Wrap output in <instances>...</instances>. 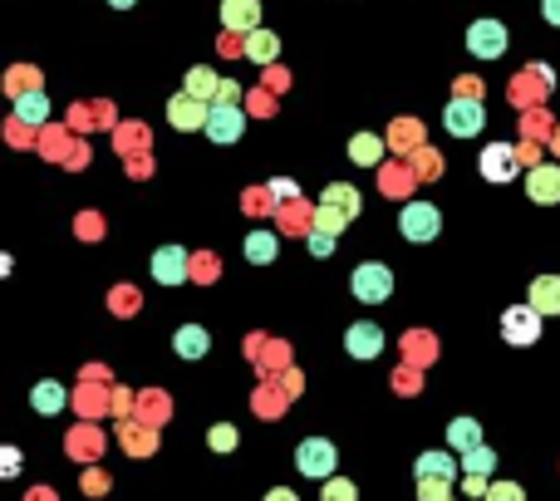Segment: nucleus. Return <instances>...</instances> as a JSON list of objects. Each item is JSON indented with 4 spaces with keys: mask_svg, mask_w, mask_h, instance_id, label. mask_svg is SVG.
<instances>
[{
    "mask_svg": "<svg viewBox=\"0 0 560 501\" xmlns=\"http://www.w3.org/2000/svg\"><path fill=\"white\" fill-rule=\"evenodd\" d=\"M15 118H20V123H45V118H50V99H45L40 89L15 94Z\"/></svg>",
    "mask_w": 560,
    "mask_h": 501,
    "instance_id": "b1692460",
    "label": "nucleus"
},
{
    "mask_svg": "<svg viewBox=\"0 0 560 501\" xmlns=\"http://www.w3.org/2000/svg\"><path fill=\"white\" fill-rule=\"evenodd\" d=\"M526 197L531 202H541V207H551L560 202V167L556 163H536L526 172Z\"/></svg>",
    "mask_w": 560,
    "mask_h": 501,
    "instance_id": "9d476101",
    "label": "nucleus"
},
{
    "mask_svg": "<svg viewBox=\"0 0 560 501\" xmlns=\"http://www.w3.org/2000/svg\"><path fill=\"white\" fill-rule=\"evenodd\" d=\"M452 482H418V501H448Z\"/></svg>",
    "mask_w": 560,
    "mask_h": 501,
    "instance_id": "2f4dec72",
    "label": "nucleus"
},
{
    "mask_svg": "<svg viewBox=\"0 0 560 501\" xmlns=\"http://www.w3.org/2000/svg\"><path fill=\"white\" fill-rule=\"evenodd\" d=\"M113 10H133V5H138V0H109Z\"/></svg>",
    "mask_w": 560,
    "mask_h": 501,
    "instance_id": "c9c22d12",
    "label": "nucleus"
},
{
    "mask_svg": "<svg viewBox=\"0 0 560 501\" xmlns=\"http://www.w3.org/2000/svg\"><path fill=\"white\" fill-rule=\"evenodd\" d=\"M462 472H482V477H492V472H497V452H492V447H472V452H462Z\"/></svg>",
    "mask_w": 560,
    "mask_h": 501,
    "instance_id": "393cba45",
    "label": "nucleus"
},
{
    "mask_svg": "<svg viewBox=\"0 0 560 501\" xmlns=\"http://www.w3.org/2000/svg\"><path fill=\"white\" fill-rule=\"evenodd\" d=\"M541 15H546V25H560V0H541Z\"/></svg>",
    "mask_w": 560,
    "mask_h": 501,
    "instance_id": "72a5a7b5",
    "label": "nucleus"
},
{
    "mask_svg": "<svg viewBox=\"0 0 560 501\" xmlns=\"http://www.w3.org/2000/svg\"><path fill=\"white\" fill-rule=\"evenodd\" d=\"M482 177L487 182H511L516 177V148L511 143H487L482 148Z\"/></svg>",
    "mask_w": 560,
    "mask_h": 501,
    "instance_id": "f8f14e48",
    "label": "nucleus"
},
{
    "mask_svg": "<svg viewBox=\"0 0 560 501\" xmlns=\"http://www.w3.org/2000/svg\"><path fill=\"white\" fill-rule=\"evenodd\" d=\"M413 472H418V482H452L457 477V457L452 452H423L413 462Z\"/></svg>",
    "mask_w": 560,
    "mask_h": 501,
    "instance_id": "2eb2a0df",
    "label": "nucleus"
},
{
    "mask_svg": "<svg viewBox=\"0 0 560 501\" xmlns=\"http://www.w3.org/2000/svg\"><path fill=\"white\" fill-rule=\"evenodd\" d=\"M339 467V447L330 438H305L295 447V472L300 477H315V482H330Z\"/></svg>",
    "mask_w": 560,
    "mask_h": 501,
    "instance_id": "f257e3e1",
    "label": "nucleus"
},
{
    "mask_svg": "<svg viewBox=\"0 0 560 501\" xmlns=\"http://www.w3.org/2000/svg\"><path fill=\"white\" fill-rule=\"evenodd\" d=\"M448 443L457 447V452L482 447V423H477V418H452V423H448Z\"/></svg>",
    "mask_w": 560,
    "mask_h": 501,
    "instance_id": "5701e85b",
    "label": "nucleus"
},
{
    "mask_svg": "<svg viewBox=\"0 0 560 501\" xmlns=\"http://www.w3.org/2000/svg\"><path fill=\"white\" fill-rule=\"evenodd\" d=\"M482 501H526V487H516V482H492V492Z\"/></svg>",
    "mask_w": 560,
    "mask_h": 501,
    "instance_id": "c756f323",
    "label": "nucleus"
},
{
    "mask_svg": "<svg viewBox=\"0 0 560 501\" xmlns=\"http://www.w3.org/2000/svg\"><path fill=\"white\" fill-rule=\"evenodd\" d=\"M241 55L251 59V64H276V55H280L276 30H251V35H246V45H241Z\"/></svg>",
    "mask_w": 560,
    "mask_h": 501,
    "instance_id": "a211bd4d",
    "label": "nucleus"
},
{
    "mask_svg": "<svg viewBox=\"0 0 560 501\" xmlns=\"http://www.w3.org/2000/svg\"><path fill=\"white\" fill-rule=\"evenodd\" d=\"M266 501H300L290 487H276V492H266Z\"/></svg>",
    "mask_w": 560,
    "mask_h": 501,
    "instance_id": "f704fd0d",
    "label": "nucleus"
},
{
    "mask_svg": "<svg viewBox=\"0 0 560 501\" xmlns=\"http://www.w3.org/2000/svg\"><path fill=\"white\" fill-rule=\"evenodd\" d=\"M349 158L359 167H379L384 163V138L379 133H354L349 138Z\"/></svg>",
    "mask_w": 560,
    "mask_h": 501,
    "instance_id": "aec40b11",
    "label": "nucleus"
},
{
    "mask_svg": "<svg viewBox=\"0 0 560 501\" xmlns=\"http://www.w3.org/2000/svg\"><path fill=\"white\" fill-rule=\"evenodd\" d=\"M207 447H212V452H236V447H241V433H236L231 423H212V433H207Z\"/></svg>",
    "mask_w": 560,
    "mask_h": 501,
    "instance_id": "a878e982",
    "label": "nucleus"
},
{
    "mask_svg": "<svg viewBox=\"0 0 560 501\" xmlns=\"http://www.w3.org/2000/svg\"><path fill=\"white\" fill-rule=\"evenodd\" d=\"M236 99H241V84L222 79V89H217V99H212V104H236Z\"/></svg>",
    "mask_w": 560,
    "mask_h": 501,
    "instance_id": "473e14b6",
    "label": "nucleus"
},
{
    "mask_svg": "<svg viewBox=\"0 0 560 501\" xmlns=\"http://www.w3.org/2000/svg\"><path fill=\"white\" fill-rule=\"evenodd\" d=\"M325 207H339L344 217H359V212H364V197H359L349 182H330V187H325Z\"/></svg>",
    "mask_w": 560,
    "mask_h": 501,
    "instance_id": "4be33fe9",
    "label": "nucleus"
},
{
    "mask_svg": "<svg viewBox=\"0 0 560 501\" xmlns=\"http://www.w3.org/2000/svg\"><path fill=\"white\" fill-rule=\"evenodd\" d=\"M320 501H359V487H354L349 477H330L325 492H320Z\"/></svg>",
    "mask_w": 560,
    "mask_h": 501,
    "instance_id": "cd10ccee",
    "label": "nucleus"
},
{
    "mask_svg": "<svg viewBox=\"0 0 560 501\" xmlns=\"http://www.w3.org/2000/svg\"><path fill=\"white\" fill-rule=\"evenodd\" d=\"M398 231H403V241H433L443 231V212L433 202H408L398 212Z\"/></svg>",
    "mask_w": 560,
    "mask_h": 501,
    "instance_id": "39448f33",
    "label": "nucleus"
},
{
    "mask_svg": "<svg viewBox=\"0 0 560 501\" xmlns=\"http://www.w3.org/2000/svg\"><path fill=\"white\" fill-rule=\"evenodd\" d=\"M393 290V271L384 261H364V266H354V276H349V295L354 300H364V305H384Z\"/></svg>",
    "mask_w": 560,
    "mask_h": 501,
    "instance_id": "7ed1b4c3",
    "label": "nucleus"
},
{
    "mask_svg": "<svg viewBox=\"0 0 560 501\" xmlns=\"http://www.w3.org/2000/svg\"><path fill=\"white\" fill-rule=\"evenodd\" d=\"M541 320H546L541 310H531V305H511V310L502 315V339L526 349V344H536V339H541Z\"/></svg>",
    "mask_w": 560,
    "mask_h": 501,
    "instance_id": "423d86ee",
    "label": "nucleus"
},
{
    "mask_svg": "<svg viewBox=\"0 0 560 501\" xmlns=\"http://www.w3.org/2000/svg\"><path fill=\"white\" fill-rule=\"evenodd\" d=\"M187 251L182 246H158L153 251V276H158V285H182L187 280Z\"/></svg>",
    "mask_w": 560,
    "mask_h": 501,
    "instance_id": "9b49d317",
    "label": "nucleus"
},
{
    "mask_svg": "<svg viewBox=\"0 0 560 501\" xmlns=\"http://www.w3.org/2000/svg\"><path fill=\"white\" fill-rule=\"evenodd\" d=\"M207 118H212V104H202V99H192V94H172L168 99V123L182 128V133L207 128Z\"/></svg>",
    "mask_w": 560,
    "mask_h": 501,
    "instance_id": "1a4fd4ad",
    "label": "nucleus"
},
{
    "mask_svg": "<svg viewBox=\"0 0 560 501\" xmlns=\"http://www.w3.org/2000/svg\"><path fill=\"white\" fill-rule=\"evenodd\" d=\"M531 310H541V315H560V276H536L531 280V300H526Z\"/></svg>",
    "mask_w": 560,
    "mask_h": 501,
    "instance_id": "f3484780",
    "label": "nucleus"
},
{
    "mask_svg": "<svg viewBox=\"0 0 560 501\" xmlns=\"http://www.w3.org/2000/svg\"><path fill=\"white\" fill-rule=\"evenodd\" d=\"M222 25L236 35L261 30V0H222Z\"/></svg>",
    "mask_w": 560,
    "mask_h": 501,
    "instance_id": "ddd939ff",
    "label": "nucleus"
},
{
    "mask_svg": "<svg viewBox=\"0 0 560 501\" xmlns=\"http://www.w3.org/2000/svg\"><path fill=\"white\" fill-rule=\"evenodd\" d=\"M384 344H389V339H384V330H379L374 320H354V325L344 330V349H349L354 359H379Z\"/></svg>",
    "mask_w": 560,
    "mask_h": 501,
    "instance_id": "6e6552de",
    "label": "nucleus"
},
{
    "mask_svg": "<svg viewBox=\"0 0 560 501\" xmlns=\"http://www.w3.org/2000/svg\"><path fill=\"white\" fill-rule=\"evenodd\" d=\"M506 25L497 20V15H482V20H472L467 25V50L477 59H502L506 55Z\"/></svg>",
    "mask_w": 560,
    "mask_h": 501,
    "instance_id": "20e7f679",
    "label": "nucleus"
},
{
    "mask_svg": "<svg viewBox=\"0 0 560 501\" xmlns=\"http://www.w3.org/2000/svg\"><path fill=\"white\" fill-rule=\"evenodd\" d=\"M172 349H177V359H207L212 354V334L202 325H182L172 334Z\"/></svg>",
    "mask_w": 560,
    "mask_h": 501,
    "instance_id": "4468645a",
    "label": "nucleus"
},
{
    "mask_svg": "<svg viewBox=\"0 0 560 501\" xmlns=\"http://www.w3.org/2000/svg\"><path fill=\"white\" fill-rule=\"evenodd\" d=\"M64 384H55V379H45V384H35L30 389V408L40 413V418H55V413H64Z\"/></svg>",
    "mask_w": 560,
    "mask_h": 501,
    "instance_id": "dca6fc26",
    "label": "nucleus"
},
{
    "mask_svg": "<svg viewBox=\"0 0 560 501\" xmlns=\"http://www.w3.org/2000/svg\"><path fill=\"white\" fill-rule=\"evenodd\" d=\"M212 143H241V133H246V113L236 109V104H212V118H207V128H202Z\"/></svg>",
    "mask_w": 560,
    "mask_h": 501,
    "instance_id": "0eeeda50",
    "label": "nucleus"
},
{
    "mask_svg": "<svg viewBox=\"0 0 560 501\" xmlns=\"http://www.w3.org/2000/svg\"><path fill=\"white\" fill-rule=\"evenodd\" d=\"M276 251H280L276 231H251V236H246V261H251V266H271Z\"/></svg>",
    "mask_w": 560,
    "mask_h": 501,
    "instance_id": "412c9836",
    "label": "nucleus"
},
{
    "mask_svg": "<svg viewBox=\"0 0 560 501\" xmlns=\"http://www.w3.org/2000/svg\"><path fill=\"white\" fill-rule=\"evenodd\" d=\"M310 256H335V236H325V231H310Z\"/></svg>",
    "mask_w": 560,
    "mask_h": 501,
    "instance_id": "7c9ffc66",
    "label": "nucleus"
},
{
    "mask_svg": "<svg viewBox=\"0 0 560 501\" xmlns=\"http://www.w3.org/2000/svg\"><path fill=\"white\" fill-rule=\"evenodd\" d=\"M217 89H222V79H217L207 64L187 69V79H182V94H192V99H202V104H212V99H217Z\"/></svg>",
    "mask_w": 560,
    "mask_h": 501,
    "instance_id": "6ab92c4d",
    "label": "nucleus"
},
{
    "mask_svg": "<svg viewBox=\"0 0 560 501\" xmlns=\"http://www.w3.org/2000/svg\"><path fill=\"white\" fill-rule=\"evenodd\" d=\"M462 497H487L492 492V482L482 477V472H462V487H457Z\"/></svg>",
    "mask_w": 560,
    "mask_h": 501,
    "instance_id": "c85d7f7f",
    "label": "nucleus"
},
{
    "mask_svg": "<svg viewBox=\"0 0 560 501\" xmlns=\"http://www.w3.org/2000/svg\"><path fill=\"white\" fill-rule=\"evenodd\" d=\"M349 222H354V217H344L339 207H320V212H315V231H325V236H339Z\"/></svg>",
    "mask_w": 560,
    "mask_h": 501,
    "instance_id": "bb28decb",
    "label": "nucleus"
},
{
    "mask_svg": "<svg viewBox=\"0 0 560 501\" xmlns=\"http://www.w3.org/2000/svg\"><path fill=\"white\" fill-rule=\"evenodd\" d=\"M443 128H448L452 138H477V133H487V109H482V99H477V94L448 99V109H443Z\"/></svg>",
    "mask_w": 560,
    "mask_h": 501,
    "instance_id": "f03ea898",
    "label": "nucleus"
}]
</instances>
